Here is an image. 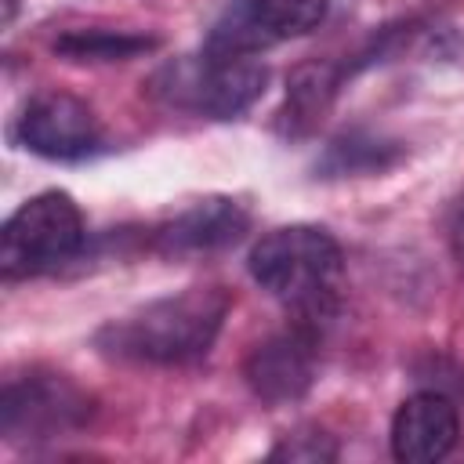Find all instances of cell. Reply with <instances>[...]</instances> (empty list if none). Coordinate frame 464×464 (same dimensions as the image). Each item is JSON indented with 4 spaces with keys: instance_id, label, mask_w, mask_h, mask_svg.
<instances>
[{
    "instance_id": "cell-1",
    "label": "cell",
    "mask_w": 464,
    "mask_h": 464,
    "mask_svg": "<svg viewBox=\"0 0 464 464\" xmlns=\"http://www.w3.org/2000/svg\"><path fill=\"white\" fill-rule=\"evenodd\" d=\"M232 308L221 286H185L178 294L156 297L130 315H120L98 330V348L149 366H181L210 352L221 323Z\"/></svg>"
},
{
    "instance_id": "cell-2",
    "label": "cell",
    "mask_w": 464,
    "mask_h": 464,
    "mask_svg": "<svg viewBox=\"0 0 464 464\" xmlns=\"http://www.w3.org/2000/svg\"><path fill=\"white\" fill-rule=\"evenodd\" d=\"M254 283L286 304L297 323L323 330L341 301L344 257L337 239L319 225H283L265 232L250 250Z\"/></svg>"
},
{
    "instance_id": "cell-3",
    "label": "cell",
    "mask_w": 464,
    "mask_h": 464,
    "mask_svg": "<svg viewBox=\"0 0 464 464\" xmlns=\"http://www.w3.org/2000/svg\"><path fill=\"white\" fill-rule=\"evenodd\" d=\"M265 83L268 69L257 54L207 44L199 54L163 65L149 91L174 109H188L210 120H236L265 94Z\"/></svg>"
},
{
    "instance_id": "cell-4",
    "label": "cell",
    "mask_w": 464,
    "mask_h": 464,
    "mask_svg": "<svg viewBox=\"0 0 464 464\" xmlns=\"http://www.w3.org/2000/svg\"><path fill=\"white\" fill-rule=\"evenodd\" d=\"M87 243L83 214L69 192H40L25 199L0 232V268L7 279H29L62 268Z\"/></svg>"
},
{
    "instance_id": "cell-5",
    "label": "cell",
    "mask_w": 464,
    "mask_h": 464,
    "mask_svg": "<svg viewBox=\"0 0 464 464\" xmlns=\"http://www.w3.org/2000/svg\"><path fill=\"white\" fill-rule=\"evenodd\" d=\"M91 395L65 373L29 370L0 392V431L11 442H44L80 431L91 420Z\"/></svg>"
},
{
    "instance_id": "cell-6",
    "label": "cell",
    "mask_w": 464,
    "mask_h": 464,
    "mask_svg": "<svg viewBox=\"0 0 464 464\" xmlns=\"http://www.w3.org/2000/svg\"><path fill=\"white\" fill-rule=\"evenodd\" d=\"M18 141L44 160L69 163V160L94 156L105 141V127L83 98L69 91H44L29 98V105L22 109Z\"/></svg>"
},
{
    "instance_id": "cell-7",
    "label": "cell",
    "mask_w": 464,
    "mask_h": 464,
    "mask_svg": "<svg viewBox=\"0 0 464 464\" xmlns=\"http://www.w3.org/2000/svg\"><path fill=\"white\" fill-rule=\"evenodd\" d=\"M319 366V330L308 323H290L286 330L257 341L243 362L250 392L268 406H286L308 395Z\"/></svg>"
},
{
    "instance_id": "cell-8",
    "label": "cell",
    "mask_w": 464,
    "mask_h": 464,
    "mask_svg": "<svg viewBox=\"0 0 464 464\" xmlns=\"http://www.w3.org/2000/svg\"><path fill=\"white\" fill-rule=\"evenodd\" d=\"M246 228H250V214L243 203H236L232 196H207L156 228V250L167 257L218 254L236 239H243Z\"/></svg>"
},
{
    "instance_id": "cell-9",
    "label": "cell",
    "mask_w": 464,
    "mask_h": 464,
    "mask_svg": "<svg viewBox=\"0 0 464 464\" xmlns=\"http://www.w3.org/2000/svg\"><path fill=\"white\" fill-rule=\"evenodd\" d=\"M460 435L457 406L442 392H417L399 402L392 417V453L402 464L442 460Z\"/></svg>"
},
{
    "instance_id": "cell-10",
    "label": "cell",
    "mask_w": 464,
    "mask_h": 464,
    "mask_svg": "<svg viewBox=\"0 0 464 464\" xmlns=\"http://www.w3.org/2000/svg\"><path fill=\"white\" fill-rule=\"evenodd\" d=\"M341 80H344V69L334 65V62H304V65H297L290 72V80H286L283 130L294 134V138L312 134L326 120V112H330V105H334V98L341 91Z\"/></svg>"
},
{
    "instance_id": "cell-11",
    "label": "cell",
    "mask_w": 464,
    "mask_h": 464,
    "mask_svg": "<svg viewBox=\"0 0 464 464\" xmlns=\"http://www.w3.org/2000/svg\"><path fill=\"white\" fill-rule=\"evenodd\" d=\"M160 40L149 33H134V29H69L54 40V54H62L65 62H127L138 54L156 51Z\"/></svg>"
},
{
    "instance_id": "cell-12",
    "label": "cell",
    "mask_w": 464,
    "mask_h": 464,
    "mask_svg": "<svg viewBox=\"0 0 464 464\" xmlns=\"http://www.w3.org/2000/svg\"><path fill=\"white\" fill-rule=\"evenodd\" d=\"M402 160V145L388 141L381 134H366V130H348L341 138H334L319 160V174L323 178H348V174H381L392 163Z\"/></svg>"
},
{
    "instance_id": "cell-13",
    "label": "cell",
    "mask_w": 464,
    "mask_h": 464,
    "mask_svg": "<svg viewBox=\"0 0 464 464\" xmlns=\"http://www.w3.org/2000/svg\"><path fill=\"white\" fill-rule=\"evenodd\" d=\"M243 4L276 40L312 33L326 14V0H243Z\"/></svg>"
},
{
    "instance_id": "cell-14",
    "label": "cell",
    "mask_w": 464,
    "mask_h": 464,
    "mask_svg": "<svg viewBox=\"0 0 464 464\" xmlns=\"http://www.w3.org/2000/svg\"><path fill=\"white\" fill-rule=\"evenodd\" d=\"M276 460H294V464H319V460H334L337 457V446L326 431L319 428H301L294 435H286L276 450H272Z\"/></svg>"
},
{
    "instance_id": "cell-15",
    "label": "cell",
    "mask_w": 464,
    "mask_h": 464,
    "mask_svg": "<svg viewBox=\"0 0 464 464\" xmlns=\"http://www.w3.org/2000/svg\"><path fill=\"white\" fill-rule=\"evenodd\" d=\"M450 246H453V257L464 265V199L453 207V218H450Z\"/></svg>"
}]
</instances>
